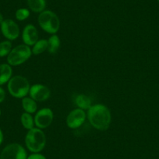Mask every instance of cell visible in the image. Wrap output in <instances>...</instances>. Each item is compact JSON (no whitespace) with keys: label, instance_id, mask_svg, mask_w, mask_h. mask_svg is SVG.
<instances>
[{"label":"cell","instance_id":"obj_1","mask_svg":"<svg viewBox=\"0 0 159 159\" xmlns=\"http://www.w3.org/2000/svg\"><path fill=\"white\" fill-rule=\"evenodd\" d=\"M87 118L90 124L100 131H105L111 123V114L109 108L102 104L94 105L88 110Z\"/></svg>","mask_w":159,"mask_h":159},{"label":"cell","instance_id":"obj_2","mask_svg":"<svg viewBox=\"0 0 159 159\" xmlns=\"http://www.w3.org/2000/svg\"><path fill=\"white\" fill-rule=\"evenodd\" d=\"M25 145L32 153H40L46 145V136L43 130L34 127L28 130L25 137Z\"/></svg>","mask_w":159,"mask_h":159},{"label":"cell","instance_id":"obj_3","mask_svg":"<svg viewBox=\"0 0 159 159\" xmlns=\"http://www.w3.org/2000/svg\"><path fill=\"white\" fill-rule=\"evenodd\" d=\"M30 85L28 80L24 76L17 75L12 76L7 83V89L10 95L15 98H21L27 97L30 91Z\"/></svg>","mask_w":159,"mask_h":159},{"label":"cell","instance_id":"obj_4","mask_svg":"<svg viewBox=\"0 0 159 159\" xmlns=\"http://www.w3.org/2000/svg\"><path fill=\"white\" fill-rule=\"evenodd\" d=\"M40 27L50 34H56L60 28V20L59 16L51 10H44L38 18Z\"/></svg>","mask_w":159,"mask_h":159},{"label":"cell","instance_id":"obj_5","mask_svg":"<svg viewBox=\"0 0 159 159\" xmlns=\"http://www.w3.org/2000/svg\"><path fill=\"white\" fill-rule=\"evenodd\" d=\"M32 55L30 47L25 44H21L12 48L10 54L7 56V63L11 66H17L28 60Z\"/></svg>","mask_w":159,"mask_h":159},{"label":"cell","instance_id":"obj_6","mask_svg":"<svg viewBox=\"0 0 159 159\" xmlns=\"http://www.w3.org/2000/svg\"><path fill=\"white\" fill-rule=\"evenodd\" d=\"M27 154L21 144L12 143L7 145L0 154V159H27Z\"/></svg>","mask_w":159,"mask_h":159},{"label":"cell","instance_id":"obj_7","mask_svg":"<svg viewBox=\"0 0 159 159\" xmlns=\"http://www.w3.org/2000/svg\"><path fill=\"white\" fill-rule=\"evenodd\" d=\"M34 125L37 128L44 129L48 128L52 123L54 113L49 108H43L38 111L35 114Z\"/></svg>","mask_w":159,"mask_h":159},{"label":"cell","instance_id":"obj_8","mask_svg":"<svg viewBox=\"0 0 159 159\" xmlns=\"http://www.w3.org/2000/svg\"><path fill=\"white\" fill-rule=\"evenodd\" d=\"M86 111L83 109L76 108L72 110L66 117V125L69 128L76 129L80 128L86 120Z\"/></svg>","mask_w":159,"mask_h":159},{"label":"cell","instance_id":"obj_9","mask_svg":"<svg viewBox=\"0 0 159 159\" xmlns=\"http://www.w3.org/2000/svg\"><path fill=\"white\" fill-rule=\"evenodd\" d=\"M2 35L9 41H14L20 36V27L14 20L6 19L0 24Z\"/></svg>","mask_w":159,"mask_h":159},{"label":"cell","instance_id":"obj_10","mask_svg":"<svg viewBox=\"0 0 159 159\" xmlns=\"http://www.w3.org/2000/svg\"><path fill=\"white\" fill-rule=\"evenodd\" d=\"M29 95L36 102H45L50 98L51 91L45 85L36 84L30 86Z\"/></svg>","mask_w":159,"mask_h":159},{"label":"cell","instance_id":"obj_11","mask_svg":"<svg viewBox=\"0 0 159 159\" xmlns=\"http://www.w3.org/2000/svg\"><path fill=\"white\" fill-rule=\"evenodd\" d=\"M38 31L36 27L33 24L25 26L22 32V40L24 44L27 46H33L38 40Z\"/></svg>","mask_w":159,"mask_h":159},{"label":"cell","instance_id":"obj_12","mask_svg":"<svg viewBox=\"0 0 159 159\" xmlns=\"http://www.w3.org/2000/svg\"><path fill=\"white\" fill-rule=\"evenodd\" d=\"M13 69L8 63L0 64V86L7 84L12 77Z\"/></svg>","mask_w":159,"mask_h":159},{"label":"cell","instance_id":"obj_13","mask_svg":"<svg viewBox=\"0 0 159 159\" xmlns=\"http://www.w3.org/2000/svg\"><path fill=\"white\" fill-rule=\"evenodd\" d=\"M74 102L77 108L83 110H88L92 106V102L91 99L86 94H78L76 96L74 99Z\"/></svg>","mask_w":159,"mask_h":159},{"label":"cell","instance_id":"obj_14","mask_svg":"<svg viewBox=\"0 0 159 159\" xmlns=\"http://www.w3.org/2000/svg\"><path fill=\"white\" fill-rule=\"evenodd\" d=\"M22 108L25 111V112L32 113L36 112L38 109V105H37V102L32 99L30 97H24L22 98Z\"/></svg>","mask_w":159,"mask_h":159},{"label":"cell","instance_id":"obj_15","mask_svg":"<svg viewBox=\"0 0 159 159\" xmlns=\"http://www.w3.org/2000/svg\"><path fill=\"white\" fill-rule=\"evenodd\" d=\"M27 5L34 13H41L45 10L46 2L45 0H27Z\"/></svg>","mask_w":159,"mask_h":159},{"label":"cell","instance_id":"obj_16","mask_svg":"<svg viewBox=\"0 0 159 159\" xmlns=\"http://www.w3.org/2000/svg\"><path fill=\"white\" fill-rule=\"evenodd\" d=\"M48 51L50 54H56L61 45V41L57 34H52L48 39Z\"/></svg>","mask_w":159,"mask_h":159},{"label":"cell","instance_id":"obj_17","mask_svg":"<svg viewBox=\"0 0 159 159\" xmlns=\"http://www.w3.org/2000/svg\"><path fill=\"white\" fill-rule=\"evenodd\" d=\"M48 40L47 39H39L34 45L32 46L31 51L32 55L38 56L43 53L46 50H48Z\"/></svg>","mask_w":159,"mask_h":159},{"label":"cell","instance_id":"obj_18","mask_svg":"<svg viewBox=\"0 0 159 159\" xmlns=\"http://www.w3.org/2000/svg\"><path fill=\"white\" fill-rule=\"evenodd\" d=\"M20 123L24 128H25L27 130L33 129L35 127L34 125V119L31 114L27 112H24L20 116Z\"/></svg>","mask_w":159,"mask_h":159},{"label":"cell","instance_id":"obj_19","mask_svg":"<svg viewBox=\"0 0 159 159\" xmlns=\"http://www.w3.org/2000/svg\"><path fill=\"white\" fill-rule=\"evenodd\" d=\"M12 50V43L10 41L7 40L0 42V58L7 56Z\"/></svg>","mask_w":159,"mask_h":159},{"label":"cell","instance_id":"obj_20","mask_svg":"<svg viewBox=\"0 0 159 159\" xmlns=\"http://www.w3.org/2000/svg\"><path fill=\"white\" fill-rule=\"evenodd\" d=\"M15 16L17 20L19 21H24L27 20L30 16V11L28 9L25 8H20L17 10L15 13Z\"/></svg>","mask_w":159,"mask_h":159},{"label":"cell","instance_id":"obj_21","mask_svg":"<svg viewBox=\"0 0 159 159\" xmlns=\"http://www.w3.org/2000/svg\"><path fill=\"white\" fill-rule=\"evenodd\" d=\"M27 159H46L45 155L40 153H32L29 156H27Z\"/></svg>","mask_w":159,"mask_h":159},{"label":"cell","instance_id":"obj_22","mask_svg":"<svg viewBox=\"0 0 159 159\" xmlns=\"http://www.w3.org/2000/svg\"><path fill=\"white\" fill-rule=\"evenodd\" d=\"M6 99V91L2 87L0 86V103H2Z\"/></svg>","mask_w":159,"mask_h":159},{"label":"cell","instance_id":"obj_23","mask_svg":"<svg viewBox=\"0 0 159 159\" xmlns=\"http://www.w3.org/2000/svg\"><path fill=\"white\" fill-rule=\"evenodd\" d=\"M3 139H4L3 133H2V129H0V145L2 144V142H3Z\"/></svg>","mask_w":159,"mask_h":159},{"label":"cell","instance_id":"obj_24","mask_svg":"<svg viewBox=\"0 0 159 159\" xmlns=\"http://www.w3.org/2000/svg\"><path fill=\"white\" fill-rule=\"evenodd\" d=\"M4 20V19H3V16H2V14L1 13H0V24H2V21Z\"/></svg>","mask_w":159,"mask_h":159},{"label":"cell","instance_id":"obj_25","mask_svg":"<svg viewBox=\"0 0 159 159\" xmlns=\"http://www.w3.org/2000/svg\"><path fill=\"white\" fill-rule=\"evenodd\" d=\"M0 116H1V109H0Z\"/></svg>","mask_w":159,"mask_h":159},{"label":"cell","instance_id":"obj_26","mask_svg":"<svg viewBox=\"0 0 159 159\" xmlns=\"http://www.w3.org/2000/svg\"><path fill=\"white\" fill-rule=\"evenodd\" d=\"M157 1H158V2H159V0H157Z\"/></svg>","mask_w":159,"mask_h":159}]
</instances>
